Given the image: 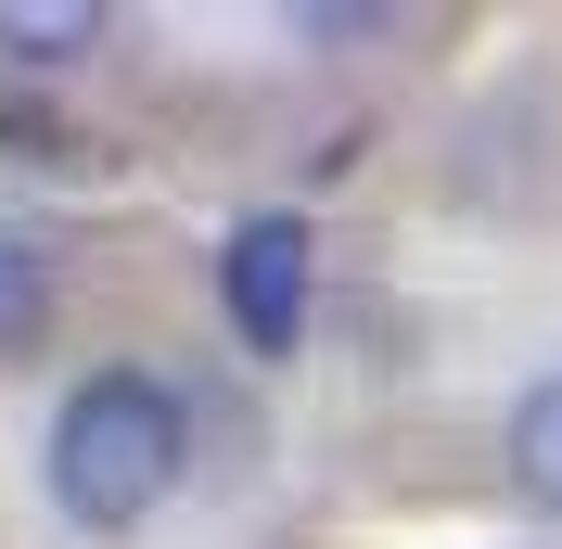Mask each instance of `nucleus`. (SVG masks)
I'll use <instances>...</instances> for the list:
<instances>
[{
	"instance_id": "obj_1",
	"label": "nucleus",
	"mask_w": 562,
	"mask_h": 549,
	"mask_svg": "<svg viewBox=\"0 0 562 549\" xmlns=\"http://www.w3.org/2000/svg\"><path fill=\"white\" fill-rule=\"evenodd\" d=\"M179 460H192V435H179V396L154 371H90L65 410H52V498H65V524H90V537L154 524L179 498Z\"/></svg>"
},
{
	"instance_id": "obj_2",
	"label": "nucleus",
	"mask_w": 562,
	"mask_h": 549,
	"mask_svg": "<svg viewBox=\"0 0 562 549\" xmlns=\"http://www.w3.org/2000/svg\"><path fill=\"white\" fill-rule=\"evenodd\" d=\"M217 294H231V333L256 358H294L307 345V307H319V269H307V217H244L231 256H217Z\"/></svg>"
},
{
	"instance_id": "obj_3",
	"label": "nucleus",
	"mask_w": 562,
	"mask_h": 549,
	"mask_svg": "<svg viewBox=\"0 0 562 549\" xmlns=\"http://www.w3.org/2000/svg\"><path fill=\"white\" fill-rule=\"evenodd\" d=\"M512 498L562 524V371L525 383V410H512Z\"/></svg>"
},
{
	"instance_id": "obj_4",
	"label": "nucleus",
	"mask_w": 562,
	"mask_h": 549,
	"mask_svg": "<svg viewBox=\"0 0 562 549\" xmlns=\"http://www.w3.org/2000/svg\"><path fill=\"white\" fill-rule=\"evenodd\" d=\"M38 345H52V256L26 231H0V371L38 358Z\"/></svg>"
},
{
	"instance_id": "obj_5",
	"label": "nucleus",
	"mask_w": 562,
	"mask_h": 549,
	"mask_svg": "<svg viewBox=\"0 0 562 549\" xmlns=\"http://www.w3.org/2000/svg\"><path fill=\"white\" fill-rule=\"evenodd\" d=\"M0 52L77 65V52H103V13H90V0H0Z\"/></svg>"
}]
</instances>
